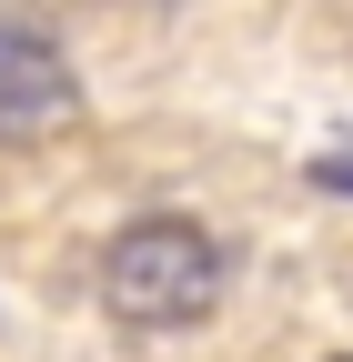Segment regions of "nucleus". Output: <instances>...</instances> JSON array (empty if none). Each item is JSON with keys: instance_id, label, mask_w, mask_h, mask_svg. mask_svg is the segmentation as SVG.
Listing matches in <instances>:
<instances>
[{"instance_id": "2", "label": "nucleus", "mask_w": 353, "mask_h": 362, "mask_svg": "<svg viewBox=\"0 0 353 362\" xmlns=\"http://www.w3.org/2000/svg\"><path fill=\"white\" fill-rule=\"evenodd\" d=\"M71 121V61L40 21L0 11V141H40Z\"/></svg>"}, {"instance_id": "1", "label": "nucleus", "mask_w": 353, "mask_h": 362, "mask_svg": "<svg viewBox=\"0 0 353 362\" xmlns=\"http://www.w3.org/2000/svg\"><path fill=\"white\" fill-rule=\"evenodd\" d=\"M101 302L131 332H192L202 312L223 302V242H212L202 221H182V211L131 221L101 252Z\"/></svg>"}]
</instances>
